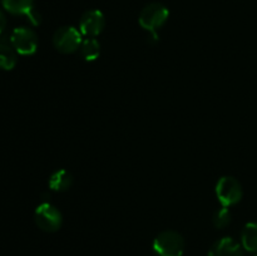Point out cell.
I'll use <instances>...</instances> for the list:
<instances>
[{
    "mask_svg": "<svg viewBox=\"0 0 257 256\" xmlns=\"http://www.w3.org/2000/svg\"><path fill=\"white\" fill-rule=\"evenodd\" d=\"M5 28H7V18H5L4 13L0 10V37H4Z\"/></svg>",
    "mask_w": 257,
    "mask_h": 256,
    "instance_id": "9a60e30c",
    "label": "cell"
},
{
    "mask_svg": "<svg viewBox=\"0 0 257 256\" xmlns=\"http://www.w3.org/2000/svg\"><path fill=\"white\" fill-rule=\"evenodd\" d=\"M242 247L250 252H257V222H248L241 233Z\"/></svg>",
    "mask_w": 257,
    "mask_h": 256,
    "instance_id": "7c38bea8",
    "label": "cell"
},
{
    "mask_svg": "<svg viewBox=\"0 0 257 256\" xmlns=\"http://www.w3.org/2000/svg\"><path fill=\"white\" fill-rule=\"evenodd\" d=\"M34 221L40 230L45 232H55L60 228L63 217L60 211L52 203L44 202L39 205L35 210Z\"/></svg>",
    "mask_w": 257,
    "mask_h": 256,
    "instance_id": "3957f363",
    "label": "cell"
},
{
    "mask_svg": "<svg viewBox=\"0 0 257 256\" xmlns=\"http://www.w3.org/2000/svg\"><path fill=\"white\" fill-rule=\"evenodd\" d=\"M153 250L158 256H182L185 240L176 231H163L153 241Z\"/></svg>",
    "mask_w": 257,
    "mask_h": 256,
    "instance_id": "6da1fadb",
    "label": "cell"
},
{
    "mask_svg": "<svg viewBox=\"0 0 257 256\" xmlns=\"http://www.w3.org/2000/svg\"><path fill=\"white\" fill-rule=\"evenodd\" d=\"M170 17V12L165 5L160 3H152L146 5L140 14V24L150 34H157V30L165 25Z\"/></svg>",
    "mask_w": 257,
    "mask_h": 256,
    "instance_id": "7a4b0ae2",
    "label": "cell"
},
{
    "mask_svg": "<svg viewBox=\"0 0 257 256\" xmlns=\"http://www.w3.org/2000/svg\"><path fill=\"white\" fill-rule=\"evenodd\" d=\"M216 196L225 207L233 206L242 198V186L235 177L223 176L216 185Z\"/></svg>",
    "mask_w": 257,
    "mask_h": 256,
    "instance_id": "277c9868",
    "label": "cell"
},
{
    "mask_svg": "<svg viewBox=\"0 0 257 256\" xmlns=\"http://www.w3.org/2000/svg\"><path fill=\"white\" fill-rule=\"evenodd\" d=\"M82 33L74 27H62L55 30L53 35V45L55 49L64 54H70L82 45Z\"/></svg>",
    "mask_w": 257,
    "mask_h": 256,
    "instance_id": "5b68a950",
    "label": "cell"
},
{
    "mask_svg": "<svg viewBox=\"0 0 257 256\" xmlns=\"http://www.w3.org/2000/svg\"><path fill=\"white\" fill-rule=\"evenodd\" d=\"M80 54L87 62H93L100 54V44L95 38H87L80 45Z\"/></svg>",
    "mask_w": 257,
    "mask_h": 256,
    "instance_id": "4fadbf2b",
    "label": "cell"
},
{
    "mask_svg": "<svg viewBox=\"0 0 257 256\" xmlns=\"http://www.w3.org/2000/svg\"><path fill=\"white\" fill-rule=\"evenodd\" d=\"M231 222V212L227 207L222 206L213 215V225L216 228H225Z\"/></svg>",
    "mask_w": 257,
    "mask_h": 256,
    "instance_id": "5bb4252c",
    "label": "cell"
},
{
    "mask_svg": "<svg viewBox=\"0 0 257 256\" xmlns=\"http://www.w3.org/2000/svg\"><path fill=\"white\" fill-rule=\"evenodd\" d=\"M256 256H257V255H256Z\"/></svg>",
    "mask_w": 257,
    "mask_h": 256,
    "instance_id": "2e32d148",
    "label": "cell"
},
{
    "mask_svg": "<svg viewBox=\"0 0 257 256\" xmlns=\"http://www.w3.org/2000/svg\"><path fill=\"white\" fill-rule=\"evenodd\" d=\"M17 64V50L10 43V39L0 37V69L10 70Z\"/></svg>",
    "mask_w": 257,
    "mask_h": 256,
    "instance_id": "9c48e42d",
    "label": "cell"
},
{
    "mask_svg": "<svg viewBox=\"0 0 257 256\" xmlns=\"http://www.w3.org/2000/svg\"><path fill=\"white\" fill-rule=\"evenodd\" d=\"M105 25L104 15L100 10L92 9L82 15L79 22V30L82 35L88 38H95L103 32Z\"/></svg>",
    "mask_w": 257,
    "mask_h": 256,
    "instance_id": "52a82bcc",
    "label": "cell"
},
{
    "mask_svg": "<svg viewBox=\"0 0 257 256\" xmlns=\"http://www.w3.org/2000/svg\"><path fill=\"white\" fill-rule=\"evenodd\" d=\"M208 256H243L240 243L231 237H223L213 243L208 251Z\"/></svg>",
    "mask_w": 257,
    "mask_h": 256,
    "instance_id": "ba28073f",
    "label": "cell"
},
{
    "mask_svg": "<svg viewBox=\"0 0 257 256\" xmlns=\"http://www.w3.org/2000/svg\"><path fill=\"white\" fill-rule=\"evenodd\" d=\"M73 185V176L65 170H58L50 176L49 178V187L50 190L63 192L72 187Z\"/></svg>",
    "mask_w": 257,
    "mask_h": 256,
    "instance_id": "30bf717a",
    "label": "cell"
},
{
    "mask_svg": "<svg viewBox=\"0 0 257 256\" xmlns=\"http://www.w3.org/2000/svg\"><path fill=\"white\" fill-rule=\"evenodd\" d=\"M9 39L18 54L30 55L37 52L38 37L34 30L30 29V28H15L12 32Z\"/></svg>",
    "mask_w": 257,
    "mask_h": 256,
    "instance_id": "8992f818",
    "label": "cell"
},
{
    "mask_svg": "<svg viewBox=\"0 0 257 256\" xmlns=\"http://www.w3.org/2000/svg\"><path fill=\"white\" fill-rule=\"evenodd\" d=\"M3 7L10 14L28 15L35 9L34 0H2Z\"/></svg>",
    "mask_w": 257,
    "mask_h": 256,
    "instance_id": "8fae6325",
    "label": "cell"
}]
</instances>
